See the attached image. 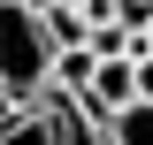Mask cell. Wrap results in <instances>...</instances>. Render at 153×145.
Masks as SVG:
<instances>
[{
  "label": "cell",
  "mask_w": 153,
  "mask_h": 145,
  "mask_svg": "<svg viewBox=\"0 0 153 145\" xmlns=\"http://www.w3.org/2000/svg\"><path fill=\"white\" fill-rule=\"evenodd\" d=\"M46 84H54V38H46L38 8L0 0V92H8L16 107H38Z\"/></svg>",
  "instance_id": "6da1fadb"
},
{
  "label": "cell",
  "mask_w": 153,
  "mask_h": 145,
  "mask_svg": "<svg viewBox=\"0 0 153 145\" xmlns=\"http://www.w3.org/2000/svg\"><path fill=\"white\" fill-rule=\"evenodd\" d=\"M23 8H46V0H23Z\"/></svg>",
  "instance_id": "52a82bcc"
},
{
  "label": "cell",
  "mask_w": 153,
  "mask_h": 145,
  "mask_svg": "<svg viewBox=\"0 0 153 145\" xmlns=\"http://www.w3.org/2000/svg\"><path fill=\"white\" fill-rule=\"evenodd\" d=\"M138 46H146V54H153V23H146V31H138Z\"/></svg>",
  "instance_id": "8992f818"
},
{
  "label": "cell",
  "mask_w": 153,
  "mask_h": 145,
  "mask_svg": "<svg viewBox=\"0 0 153 145\" xmlns=\"http://www.w3.org/2000/svg\"><path fill=\"white\" fill-rule=\"evenodd\" d=\"M8 115H16V99H8V92H0V122H8Z\"/></svg>",
  "instance_id": "5b68a950"
},
{
  "label": "cell",
  "mask_w": 153,
  "mask_h": 145,
  "mask_svg": "<svg viewBox=\"0 0 153 145\" xmlns=\"http://www.w3.org/2000/svg\"><path fill=\"white\" fill-rule=\"evenodd\" d=\"M130 99H138V76H130V54H100V61H92V84L76 92V107H84V115L100 122V115L130 107Z\"/></svg>",
  "instance_id": "7a4b0ae2"
},
{
  "label": "cell",
  "mask_w": 153,
  "mask_h": 145,
  "mask_svg": "<svg viewBox=\"0 0 153 145\" xmlns=\"http://www.w3.org/2000/svg\"><path fill=\"white\" fill-rule=\"evenodd\" d=\"M0 145H54V115L46 107H16L0 122Z\"/></svg>",
  "instance_id": "277c9868"
},
{
  "label": "cell",
  "mask_w": 153,
  "mask_h": 145,
  "mask_svg": "<svg viewBox=\"0 0 153 145\" xmlns=\"http://www.w3.org/2000/svg\"><path fill=\"white\" fill-rule=\"evenodd\" d=\"M100 145H153V99H130V107L100 115Z\"/></svg>",
  "instance_id": "3957f363"
}]
</instances>
